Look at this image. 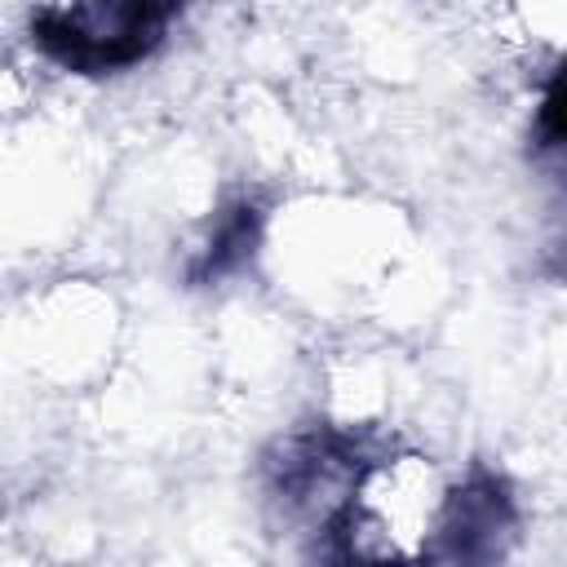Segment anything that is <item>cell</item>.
I'll use <instances>...</instances> for the list:
<instances>
[{"label":"cell","instance_id":"cell-3","mask_svg":"<svg viewBox=\"0 0 567 567\" xmlns=\"http://www.w3.org/2000/svg\"><path fill=\"white\" fill-rule=\"evenodd\" d=\"M248 208H235V217H230V226L208 244V257L190 270L195 279H217V275H226L230 266H239L248 252H252V244H257V217H244Z\"/></svg>","mask_w":567,"mask_h":567},{"label":"cell","instance_id":"cell-2","mask_svg":"<svg viewBox=\"0 0 567 567\" xmlns=\"http://www.w3.org/2000/svg\"><path fill=\"white\" fill-rule=\"evenodd\" d=\"M532 159L567 190V62L549 75L532 115Z\"/></svg>","mask_w":567,"mask_h":567},{"label":"cell","instance_id":"cell-1","mask_svg":"<svg viewBox=\"0 0 567 567\" xmlns=\"http://www.w3.org/2000/svg\"><path fill=\"white\" fill-rule=\"evenodd\" d=\"M182 0H58L31 9V44L75 75H111L146 62Z\"/></svg>","mask_w":567,"mask_h":567}]
</instances>
